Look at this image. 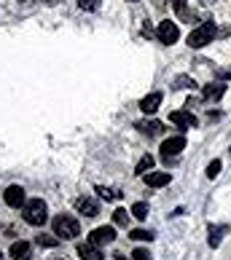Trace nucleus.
Masks as SVG:
<instances>
[{
  "mask_svg": "<svg viewBox=\"0 0 231 260\" xmlns=\"http://www.w3.org/2000/svg\"><path fill=\"white\" fill-rule=\"evenodd\" d=\"M22 215H24V223L43 225L46 220H49V207H46V201H41V199H30V201H24Z\"/></svg>",
  "mask_w": 231,
  "mask_h": 260,
  "instance_id": "f257e3e1",
  "label": "nucleus"
},
{
  "mask_svg": "<svg viewBox=\"0 0 231 260\" xmlns=\"http://www.w3.org/2000/svg\"><path fill=\"white\" fill-rule=\"evenodd\" d=\"M78 234H81V223L73 215H56L54 217V236L70 242V239H75Z\"/></svg>",
  "mask_w": 231,
  "mask_h": 260,
  "instance_id": "f03ea898",
  "label": "nucleus"
},
{
  "mask_svg": "<svg viewBox=\"0 0 231 260\" xmlns=\"http://www.w3.org/2000/svg\"><path fill=\"white\" fill-rule=\"evenodd\" d=\"M213 38H215V24L205 22V24H199L196 30L188 32V46L191 49H205L207 43H213Z\"/></svg>",
  "mask_w": 231,
  "mask_h": 260,
  "instance_id": "7ed1b4c3",
  "label": "nucleus"
},
{
  "mask_svg": "<svg viewBox=\"0 0 231 260\" xmlns=\"http://www.w3.org/2000/svg\"><path fill=\"white\" fill-rule=\"evenodd\" d=\"M183 148H186V137H183V134H178V137H169V140L161 142V158H164V161L175 158Z\"/></svg>",
  "mask_w": 231,
  "mask_h": 260,
  "instance_id": "20e7f679",
  "label": "nucleus"
},
{
  "mask_svg": "<svg viewBox=\"0 0 231 260\" xmlns=\"http://www.w3.org/2000/svg\"><path fill=\"white\" fill-rule=\"evenodd\" d=\"M156 35H159V41L164 43V46H172V43H175L178 38H180V30H178L175 22H159Z\"/></svg>",
  "mask_w": 231,
  "mask_h": 260,
  "instance_id": "39448f33",
  "label": "nucleus"
},
{
  "mask_svg": "<svg viewBox=\"0 0 231 260\" xmlns=\"http://www.w3.org/2000/svg\"><path fill=\"white\" fill-rule=\"evenodd\" d=\"M113 239H115V228H113V225L94 228L92 234H89V242H92V244H97V247H100V244H110Z\"/></svg>",
  "mask_w": 231,
  "mask_h": 260,
  "instance_id": "423d86ee",
  "label": "nucleus"
},
{
  "mask_svg": "<svg viewBox=\"0 0 231 260\" xmlns=\"http://www.w3.org/2000/svg\"><path fill=\"white\" fill-rule=\"evenodd\" d=\"M169 121L175 123V126H180V129H194L196 126V118H194V113H191V110H175V113H169Z\"/></svg>",
  "mask_w": 231,
  "mask_h": 260,
  "instance_id": "0eeeda50",
  "label": "nucleus"
},
{
  "mask_svg": "<svg viewBox=\"0 0 231 260\" xmlns=\"http://www.w3.org/2000/svg\"><path fill=\"white\" fill-rule=\"evenodd\" d=\"M75 209H78L83 217H97V215H100V207H97V201H94L92 196L75 199Z\"/></svg>",
  "mask_w": 231,
  "mask_h": 260,
  "instance_id": "6e6552de",
  "label": "nucleus"
},
{
  "mask_svg": "<svg viewBox=\"0 0 231 260\" xmlns=\"http://www.w3.org/2000/svg\"><path fill=\"white\" fill-rule=\"evenodd\" d=\"M3 199H6V204L14 207V209L24 207V188H22V185H11V188L3 193Z\"/></svg>",
  "mask_w": 231,
  "mask_h": 260,
  "instance_id": "1a4fd4ad",
  "label": "nucleus"
},
{
  "mask_svg": "<svg viewBox=\"0 0 231 260\" xmlns=\"http://www.w3.org/2000/svg\"><path fill=\"white\" fill-rule=\"evenodd\" d=\"M161 100H164V97H161V91H151L148 97H142V100H140V110L146 113V115L156 113V110H159V105H161Z\"/></svg>",
  "mask_w": 231,
  "mask_h": 260,
  "instance_id": "9d476101",
  "label": "nucleus"
},
{
  "mask_svg": "<svg viewBox=\"0 0 231 260\" xmlns=\"http://www.w3.org/2000/svg\"><path fill=\"white\" fill-rule=\"evenodd\" d=\"M169 172H151V175H146V185L148 188H164L169 185Z\"/></svg>",
  "mask_w": 231,
  "mask_h": 260,
  "instance_id": "9b49d317",
  "label": "nucleus"
},
{
  "mask_svg": "<svg viewBox=\"0 0 231 260\" xmlns=\"http://www.w3.org/2000/svg\"><path fill=\"white\" fill-rule=\"evenodd\" d=\"M78 255H81V260H102L100 247H97V244H92V242L78 244Z\"/></svg>",
  "mask_w": 231,
  "mask_h": 260,
  "instance_id": "f8f14e48",
  "label": "nucleus"
},
{
  "mask_svg": "<svg viewBox=\"0 0 231 260\" xmlns=\"http://www.w3.org/2000/svg\"><path fill=\"white\" fill-rule=\"evenodd\" d=\"M30 255H33V247L27 242H14L11 244V257L14 260H30Z\"/></svg>",
  "mask_w": 231,
  "mask_h": 260,
  "instance_id": "ddd939ff",
  "label": "nucleus"
},
{
  "mask_svg": "<svg viewBox=\"0 0 231 260\" xmlns=\"http://www.w3.org/2000/svg\"><path fill=\"white\" fill-rule=\"evenodd\" d=\"M223 94H226L223 83H207L205 89H201V97H205V100H220Z\"/></svg>",
  "mask_w": 231,
  "mask_h": 260,
  "instance_id": "4468645a",
  "label": "nucleus"
},
{
  "mask_svg": "<svg viewBox=\"0 0 231 260\" xmlns=\"http://www.w3.org/2000/svg\"><path fill=\"white\" fill-rule=\"evenodd\" d=\"M137 129H140L142 134H148V137H156V134H161V129H164V126H161L159 121H140Z\"/></svg>",
  "mask_w": 231,
  "mask_h": 260,
  "instance_id": "2eb2a0df",
  "label": "nucleus"
},
{
  "mask_svg": "<svg viewBox=\"0 0 231 260\" xmlns=\"http://www.w3.org/2000/svg\"><path fill=\"white\" fill-rule=\"evenodd\" d=\"M129 215L137 217V220H146V217H148V204H146V201H137V204H132Z\"/></svg>",
  "mask_w": 231,
  "mask_h": 260,
  "instance_id": "dca6fc26",
  "label": "nucleus"
},
{
  "mask_svg": "<svg viewBox=\"0 0 231 260\" xmlns=\"http://www.w3.org/2000/svg\"><path fill=\"white\" fill-rule=\"evenodd\" d=\"M151 167H153V156L148 153V156H142V158L137 161V167H134V175H146V172H151Z\"/></svg>",
  "mask_w": 231,
  "mask_h": 260,
  "instance_id": "f3484780",
  "label": "nucleus"
},
{
  "mask_svg": "<svg viewBox=\"0 0 231 260\" xmlns=\"http://www.w3.org/2000/svg\"><path fill=\"white\" fill-rule=\"evenodd\" d=\"M223 234H226V225L210 228V247H218V244H220V239H223Z\"/></svg>",
  "mask_w": 231,
  "mask_h": 260,
  "instance_id": "a211bd4d",
  "label": "nucleus"
},
{
  "mask_svg": "<svg viewBox=\"0 0 231 260\" xmlns=\"http://www.w3.org/2000/svg\"><path fill=\"white\" fill-rule=\"evenodd\" d=\"M129 239H134V242H153V234L151 231H142V228H134L129 234Z\"/></svg>",
  "mask_w": 231,
  "mask_h": 260,
  "instance_id": "6ab92c4d",
  "label": "nucleus"
},
{
  "mask_svg": "<svg viewBox=\"0 0 231 260\" xmlns=\"http://www.w3.org/2000/svg\"><path fill=\"white\" fill-rule=\"evenodd\" d=\"M97 193H100L105 201H119V199H121L119 190H113V188H102V185H97Z\"/></svg>",
  "mask_w": 231,
  "mask_h": 260,
  "instance_id": "aec40b11",
  "label": "nucleus"
},
{
  "mask_svg": "<svg viewBox=\"0 0 231 260\" xmlns=\"http://www.w3.org/2000/svg\"><path fill=\"white\" fill-rule=\"evenodd\" d=\"M35 242L41 244V247H56V244H60V236H49V234H41V236H35Z\"/></svg>",
  "mask_w": 231,
  "mask_h": 260,
  "instance_id": "412c9836",
  "label": "nucleus"
},
{
  "mask_svg": "<svg viewBox=\"0 0 231 260\" xmlns=\"http://www.w3.org/2000/svg\"><path fill=\"white\" fill-rule=\"evenodd\" d=\"M175 89H196V83H194V78H188V75H178Z\"/></svg>",
  "mask_w": 231,
  "mask_h": 260,
  "instance_id": "4be33fe9",
  "label": "nucleus"
},
{
  "mask_svg": "<svg viewBox=\"0 0 231 260\" xmlns=\"http://www.w3.org/2000/svg\"><path fill=\"white\" fill-rule=\"evenodd\" d=\"M113 223H115V225H127V223H129L127 209H115V212H113Z\"/></svg>",
  "mask_w": 231,
  "mask_h": 260,
  "instance_id": "5701e85b",
  "label": "nucleus"
},
{
  "mask_svg": "<svg viewBox=\"0 0 231 260\" xmlns=\"http://www.w3.org/2000/svg\"><path fill=\"white\" fill-rule=\"evenodd\" d=\"M78 8H81V11H97L100 0H78Z\"/></svg>",
  "mask_w": 231,
  "mask_h": 260,
  "instance_id": "b1692460",
  "label": "nucleus"
},
{
  "mask_svg": "<svg viewBox=\"0 0 231 260\" xmlns=\"http://www.w3.org/2000/svg\"><path fill=\"white\" fill-rule=\"evenodd\" d=\"M218 175H220V161L215 158V161H210V167H207V177H210V180H215Z\"/></svg>",
  "mask_w": 231,
  "mask_h": 260,
  "instance_id": "393cba45",
  "label": "nucleus"
},
{
  "mask_svg": "<svg viewBox=\"0 0 231 260\" xmlns=\"http://www.w3.org/2000/svg\"><path fill=\"white\" fill-rule=\"evenodd\" d=\"M132 257H134V260H153V257H151V252H148V249H142V247H137V249H134V252H132Z\"/></svg>",
  "mask_w": 231,
  "mask_h": 260,
  "instance_id": "a878e982",
  "label": "nucleus"
},
{
  "mask_svg": "<svg viewBox=\"0 0 231 260\" xmlns=\"http://www.w3.org/2000/svg\"><path fill=\"white\" fill-rule=\"evenodd\" d=\"M172 6H175V11L180 16H188V8H186V0H172Z\"/></svg>",
  "mask_w": 231,
  "mask_h": 260,
  "instance_id": "bb28decb",
  "label": "nucleus"
},
{
  "mask_svg": "<svg viewBox=\"0 0 231 260\" xmlns=\"http://www.w3.org/2000/svg\"><path fill=\"white\" fill-rule=\"evenodd\" d=\"M220 78H226V81H231V67H228V70H223V73H220Z\"/></svg>",
  "mask_w": 231,
  "mask_h": 260,
  "instance_id": "cd10ccee",
  "label": "nucleus"
},
{
  "mask_svg": "<svg viewBox=\"0 0 231 260\" xmlns=\"http://www.w3.org/2000/svg\"><path fill=\"white\" fill-rule=\"evenodd\" d=\"M41 3H46V6H56L60 0H41Z\"/></svg>",
  "mask_w": 231,
  "mask_h": 260,
  "instance_id": "c85d7f7f",
  "label": "nucleus"
},
{
  "mask_svg": "<svg viewBox=\"0 0 231 260\" xmlns=\"http://www.w3.org/2000/svg\"><path fill=\"white\" fill-rule=\"evenodd\" d=\"M201 3H207V6H210V3H215V0H201Z\"/></svg>",
  "mask_w": 231,
  "mask_h": 260,
  "instance_id": "c756f323",
  "label": "nucleus"
},
{
  "mask_svg": "<svg viewBox=\"0 0 231 260\" xmlns=\"http://www.w3.org/2000/svg\"><path fill=\"white\" fill-rule=\"evenodd\" d=\"M129 3H137V0H129Z\"/></svg>",
  "mask_w": 231,
  "mask_h": 260,
  "instance_id": "7c9ffc66",
  "label": "nucleus"
},
{
  "mask_svg": "<svg viewBox=\"0 0 231 260\" xmlns=\"http://www.w3.org/2000/svg\"><path fill=\"white\" fill-rule=\"evenodd\" d=\"M0 260H3V252H0Z\"/></svg>",
  "mask_w": 231,
  "mask_h": 260,
  "instance_id": "2f4dec72",
  "label": "nucleus"
}]
</instances>
